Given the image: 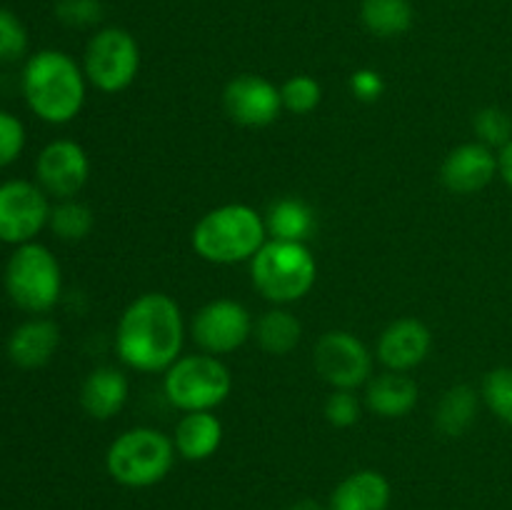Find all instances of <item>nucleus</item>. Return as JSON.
Here are the masks:
<instances>
[{"label":"nucleus","instance_id":"obj_1","mask_svg":"<svg viewBox=\"0 0 512 510\" xmlns=\"http://www.w3.org/2000/svg\"><path fill=\"white\" fill-rule=\"evenodd\" d=\"M183 345V310L168 293L138 295L115 328L120 363L138 373H165L183 355Z\"/></svg>","mask_w":512,"mask_h":510},{"label":"nucleus","instance_id":"obj_2","mask_svg":"<svg viewBox=\"0 0 512 510\" xmlns=\"http://www.w3.org/2000/svg\"><path fill=\"white\" fill-rule=\"evenodd\" d=\"M28 108L50 125H65L80 115L88 95L83 65L63 50H40L23 68Z\"/></svg>","mask_w":512,"mask_h":510},{"label":"nucleus","instance_id":"obj_3","mask_svg":"<svg viewBox=\"0 0 512 510\" xmlns=\"http://www.w3.org/2000/svg\"><path fill=\"white\" fill-rule=\"evenodd\" d=\"M265 240V218L245 203H225L208 210L190 233L195 255L213 265L250 263Z\"/></svg>","mask_w":512,"mask_h":510},{"label":"nucleus","instance_id":"obj_4","mask_svg":"<svg viewBox=\"0 0 512 510\" xmlns=\"http://www.w3.org/2000/svg\"><path fill=\"white\" fill-rule=\"evenodd\" d=\"M250 280L265 300L273 305H290L313 290L318 280V260L308 243L268 238L250 260Z\"/></svg>","mask_w":512,"mask_h":510},{"label":"nucleus","instance_id":"obj_5","mask_svg":"<svg viewBox=\"0 0 512 510\" xmlns=\"http://www.w3.org/2000/svg\"><path fill=\"white\" fill-rule=\"evenodd\" d=\"M175 445L163 430L138 425L123 430L105 453V470L123 488H150L173 470Z\"/></svg>","mask_w":512,"mask_h":510},{"label":"nucleus","instance_id":"obj_6","mask_svg":"<svg viewBox=\"0 0 512 510\" xmlns=\"http://www.w3.org/2000/svg\"><path fill=\"white\" fill-rule=\"evenodd\" d=\"M233 375L218 355H180L163 373V393L173 408L183 413L215 410L228 400Z\"/></svg>","mask_w":512,"mask_h":510},{"label":"nucleus","instance_id":"obj_7","mask_svg":"<svg viewBox=\"0 0 512 510\" xmlns=\"http://www.w3.org/2000/svg\"><path fill=\"white\" fill-rule=\"evenodd\" d=\"M5 290L25 313H48L63 293L58 258L40 243L18 245L5 265Z\"/></svg>","mask_w":512,"mask_h":510},{"label":"nucleus","instance_id":"obj_8","mask_svg":"<svg viewBox=\"0 0 512 510\" xmlns=\"http://www.w3.org/2000/svg\"><path fill=\"white\" fill-rule=\"evenodd\" d=\"M140 70L138 40L123 28H103L90 38L83 55V73L95 90L115 95L135 83Z\"/></svg>","mask_w":512,"mask_h":510},{"label":"nucleus","instance_id":"obj_9","mask_svg":"<svg viewBox=\"0 0 512 510\" xmlns=\"http://www.w3.org/2000/svg\"><path fill=\"white\" fill-rule=\"evenodd\" d=\"M313 365L333 390H358L373 378V353L350 330H328L320 335Z\"/></svg>","mask_w":512,"mask_h":510},{"label":"nucleus","instance_id":"obj_10","mask_svg":"<svg viewBox=\"0 0 512 510\" xmlns=\"http://www.w3.org/2000/svg\"><path fill=\"white\" fill-rule=\"evenodd\" d=\"M253 315L233 298H218L205 303L190 320V338L200 353L230 355L253 338Z\"/></svg>","mask_w":512,"mask_h":510},{"label":"nucleus","instance_id":"obj_11","mask_svg":"<svg viewBox=\"0 0 512 510\" xmlns=\"http://www.w3.org/2000/svg\"><path fill=\"white\" fill-rule=\"evenodd\" d=\"M48 193L28 180L0 183V240L10 245L33 243L48 225Z\"/></svg>","mask_w":512,"mask_h":510},{"label":"nucleus","instance_id":"obj_12","mask_svg":"<svg viewBox=\"0 0 512 510\" xmlns=\"http://www.w3.org/2000/svg\"><path fill=\"white\" fill-rule=\"evenodd\" d=\"M223 108L233 123L243 128L273 125L283 113L280 88L268 78L255 73L235 75L223 88Z\"/></svg>","mask_w":512,"mask_h":510},{"label":"nucleus","instance_id":"obj_13","mask_svg":"<svg viewBox=\"0 0 512 510\" xmlns=\"http://www.w3.org/2000/svg\"><path fill=\"white\" fill-rule=\"evenodd\" d=\"M38 185L53 198H75L90 178V158L75 140L60 138L45 145L35 163Z\"/></svg>","mask_w":512,"mask_h":510},{"label":"nucleus","instance_id":"obj_14","mask_svg":"<svg viewBox=\"0 0 512 510\" xmlns=\"http://www.w3.org/2000/svg\"><path fill=\"white\" fill-rule=\"evenodd\" d=\"M495 175H500L498 153L480 140L460 143L458 148L445 155L443 165H440V180L455 195L480 193L493 183Z\"/></svg>","mask_w":512,"mask_h":510},{"label":"nucleus","instance_id":"obj_15","mask_svg":"<svg viewBox=\"0 0 512 510\" xmlns=\"http://www.w3.org/2000/svg\"><path fill=\"white\" fill-rule=\"evenodd\" d=\"M430 348H433V333L423 320L398 318L378 335L375 355L385 370L408 373L428 358Z\"/></svg>","mask_w":512,"mask_h":510},{"label":"nucleus","instance_id":"obj_16","mask_svg":"<svg viewBox=\"0 0 512 510\" xmlns=\"http://www.w3.org/2000/svg\"><path fill=\"white\" fill-rule=\"evenodd\" d=\"M130 383L123 370L113 365H100L85 375L80 385V405L93 420H113L125 408Z\"/></svg>","mask_w":512,"mask_h":510},{"label":"nucleus","instance_id":"obj_17","mask_svg":"<svg viewBox=\"0 0 512 510\" xmlns=\"http://www.w3.org/2000/svg\"><path fill=\"white\" fill-rule=\"evenodd\" d=\"M365 385H368L365 388V408L383 420L405 418L418 405V383L405 373L385 370L383 375H375Z\"/></svg>","mask_w":512,"mask_h":510},{"label":"nucleus","instance_id":"obj_18","mask_svg":"<svg viewBox=\"0 0 512 510\" xmlns=\"http://www.w3.org/2000/svg\"><path fill=\"white\" fill-rule=\"evenodd\" d=\"M223 443V423L213 410H195L183 413L173 433L175 453L190 463H200L218 453Z\"/></svg>","mask_w":512,"mask_h":510},{"label":"nucleus","instance_id":"obj_19","mask_svg":"<svg viewBox=\"0 0 512 510\" xmlns=\"http://www.w3.org/2000/svg\"><path fill=\"white\" fill-rule=\"evenodd\" d=\"M60 345V328L48 318L25 320L8 340V358L18 368L35 370L50 363Z\"/></svg>","mask_w":512,"mask_h":510},{"label":"nucleus","instance_id":"obj_20","mask_svg":"<svg viewBox=\"0 0 512 510\" xmlns=\"http://www.w3.org/2000/svg\"><path fill=\"white\" fill-rule=\"evenodd\" d=\"M393 488L378 470H355L330 493L328 510H388Z\"/></svg>","mask_w":512,"mask_h":510},{"label":"nucleus","instance_id":"obj_21","mask_svg":"<svg viewBox=\"0 0 512 510\" xmlns=\"http://www.w3.org/2000/svg\"><path fill=\"white\" fill-rule=\"evenodd\" d=\"M265 228L275 240H290V243H308L310 235L318 228L315 210L305 203L303 198H285L275 200L265 213Z\"/></svg>","mask_w":512,"mask_h":510},{"label":"nucleus","instance_id":"obj_22","mask_svg":"<svg viewBox=\"0 0 512 510\" xmlns=\"http://www.w3.org/2000/svg\"><path fill=\"white\" fill-rule=\"evenodd\" d=\"M480 408V393L473 385H453L443 393V398L435 405V428L445 435V438H460L473 428L475 418H478Z\"/></svg>","mask_w":512,"mask_h":510},{"label":"nucleus","instance_id":"obj_23","mask_svg":"<svg viewBox=\"0 0 512 510\" xmlns=\"http://www.w3.org/2000/svg\"><path fill=\"white\" fill-rule=\"evenodd\" d=\"M253 335L263 353L283 358V355H290L298 348L300 338H303V323L285 305H275V308L265 310L260 315Z\"/></svg>","mask_w":512,"mask_h":510},{"label":"nucleus","instance_id":"obj_24","mask_svg":"<svg viewBox=\"0 0 512 510\" xmlns=\"http://www.w3.org/2000/svg\"><path fill=\"white\" fill-rule=\"evenodd\" d=\"M413 5L410 0H363L360 20L378 38H398L413 25Z\"/></svg>","mask_w":512,"mask_h":510},{"label":"nucleus","instance_id":"obj_25","mask_svg":"<svg viewBox=\"0 0 512 510\" xmlns=\"http://www.w3.org/2000/svg\"><path fill=\"white\" fill-rule=\"evenodd\" d=\"M48 225L65 243H80V240H85L93 233L95 215L90 210V205H85L83 200L65 198L58 200V205L50 208Z\"/></svg>","mask_w":512,"mask_h":510},{"label":"nucleus","instance_id":"obj_26","mask_svg":"<svg viewBox=\"0 0 512 510\" xmlns=\"http://www.w3.org/2000/svg\"><path fill=\"white\" fill-rule=\"evenodd\" d=\"M480 398L490 408V413L512 428V368L500 365L483 378Z\"/></svg>","mask_w":512,"mask_h":510},{"label":"nucleus","instance_id":"obj_27","mask_svg":"<svg viewBox=\"0 0 512 510\" xmlns=\"http://www.w3.org/2000/svg\"><path fill=\"white\" fill-rule=\"evenodd\" d=\"M283 110L293 115H310L323 100V88L313 75H293L280 85Z\"/></svg>","mask_w":512,"mask_h":510},{"label":"nucleus","instance_id":"obj_28","mask_svg":"<svg viewBox=\"0 0 512 510\" xmlns=\"http://www.w3.org/2000/svg\"><path fill=\"white\" fill-rule=\"evenodd\" d=\"M473 128L480 143L490 145L493 150L505 148L512 140V118L503 108H495V105L475 113Z\"/></svg>","mask_w":512,"mask_h":510},{"label":"nucleus","instance_id":"obj_29","mask_svg":"<svg viewBox=\"0 0 512 510\" xmlns=\"http://www.w3.org/2000/svg\"><path fill=\"white\" fill-rule=\"evenodd\" d=\"M360 413H363V405L355 390H333L325 400L323 415L333 428H353L360 420Z\"/></svg>","mask_w":512,"mask_h":510},{"label":"nucleus","instance_id":"obj_30","mask_svg":"<svg viewBox=\"0 0 512 510\" xmlns=\"http://www.w3.org/2000/svg\"><path fill=\"white\" fill-rule=\"evenodd\" d=\"M28 50V33L18 15L0 8V60H18Z\"/></svg>","mask_w":512,"mask_h":510},{"label":"nucleus","instance_id":"obj_31","mask_svg":"<svg viewBox=\"0 0 512 510\" xmlns=\"http://www.w3.org/2000/svg\"><path fill=\"white\" fill-rule=\"evenodd\" d=\"M55 15L70 28H90L103 20V3L100 0H58Z\"/></svg>","mask_w":512,"mask_h":510},{"label":"nucleus","instance_id":"obj_32","mask_svg":"<svg viewBox=\"0 0 512 510\" xmlns=\"http://www.w3.org/2000/svg\"><path fill=\"white\" fill-rule=\"evenodd\" d=\"M25 148V125L13 113L0 110V168L15 163Z\"/></svg>","mask_w":512,"mask_h":510},{"label":"nucleus","instance_id":"obj_33","mask_svg":"<svg viewBox=\"0 0 512 510\" xmlns=\"http://www.w3.org/2000/svg\"><path fill=\"white\" fill-rule=\"evenodd\" d=\"M350 93L363 103H375L385 93V80L378 70L360 68L350 75Z\"/></svg>","mask_w":512,"mask_h":510},{"label":"nucleus","instance_id":"obj_34","mask_svg":"<svg viewBox=\"0 0 512 510\" xmlns=\"http://www.w3.org/2000/svg\"><path fill=\"white\" fill-rule=\"evenodd\" d=\"M498 165H500V178L512 188V140L505 148L498 150Z\"/></svg>","mask_w":512,"mask_h":510},{"label":"nucleus","instance_id":"obj_35","mask_svg":"<svg viewBox=\"0 0 512 510\" xmlns=\"http://www.w3.org/2000/svg\"><path fill=\"white\" fill-rule=\"evenodd\" d=\"M288 510H328V508H323V505L315 503V500H298V503L290 505Z\"/></svg>","mask_w":512,"mask_h":510}]
</instances>
